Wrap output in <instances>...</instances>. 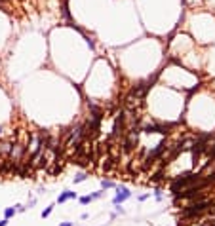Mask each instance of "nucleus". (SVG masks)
Segmentation results:
<instances>
[{
	"instance_id": "f257e3e1",
	"label": "nucleus",
	"mask_w": 215,
	"mask_h": 226,
	"mask_svg": "<svg viewBox=\"0 0 215 226\" xmlns=\"http://www.w3.org/2000/svg\"><path fill=\"white\" fill-rule=\"evenodd\" d=\"M192 180H200V175L196 173H187V175H183V177H179V179H175L173 180V184H172V190L173 192H179V188H183V186H187L188 183H192Z\"/></svg>"
},
{
	"instance_id": "20e7f679",
	"label": "nucleus",
	"mask_w": 215,
	"mask_h": 226,
	"mask_svg": "<svg viewBox=\"0 0 215 226\" xmlns=\"http://www.w3.org/2000/svg\"><path fill=\"white\" fill-rule=\"evenodd\" d=\"M23 150H25V146H23V144H14V146H12V150H10V158H12L14 162H17L19 158H21V154H23Z\"/></svg>"
},
{
	"instance_id": "39448f33",
	"label": "nucleus",
	"mask_w": 215,
	"mask_h": 226,
	"mask_svg": "<svg viewBox=\"0 0 215 226\" xmlns=\"http://www.w3.org/2000/svg\"><path fill=\"white\" fill-rule=\"evenodd\" d=\"M72 198H76V192H63L57 198V203H65L67 200H72Z\"/></svg>"
},
{
	"instance_id": "dca6fc26",
	"label": "nucleus",
	"mask_w": 215,
	"mask_h": 226,
	"mask_svg": "<svg viewBox=\"0 0 215 226\" xmlns=\"http://www.w3.org/2000/svg\"><path fill=\"white\" fill-rule=\"evenodd\" d=\"M59 226H72V222H63V224H59Z\"/></svg>"
},
{
	"instance_id": "f8f14e48",
	"label": "nucleus",
	"mask_w": 215,
	"mask_h": 226,
	"mask_svg": "<svg viewBox=\"0 0 215 226\" xmlns=\"http://www.w3.org/2000/svg\"><path fill=\"white\" fill-rule=\"evenodd\" d=\"M52 209H53V207H48V209H44V211H42V219H46V217H50V213H52Z\"/></svg>"
},
{
	"instance_id": "6e6552de",
	"label": "nucleus",
	"mask_w": 215,
	"mask_h": 226,
	"mask_svg": "<svg viewBox=\"0 0 215 226\" xmlns=\"http://www.w3.org/2000/svg\"><path fill=\"white\" fill-rule=\"evenodd\" d=\"M0 10H4V12H10V6L6 0H0Z\"/></svg>"
},
{
	"instance_id": "4468645a",
	"label": "nucleus",
	"mask_w": 215,
	"mask_h": 226,
	"mask_svg": "<svg viewBox=\"0 0 215 226\" xmlns=\"http://www.w3.org/2000/svg\"><path fill=\"white\" fill-rule=\"evenodd\" d=\"M209 156H211V158H215V144H213V148L209 150Z\"/></svg>"
},
{
	"instance_id": "9b49d317",
	"label": "nucleus",
	"mask_w": 215,
	"mask_h": 226,
	"mask_svg": "<svg viewBox=\"0 0 215 226\" xmlns=\"http://www.w3.org/2000/svg\"><path fill=\"white\" fill-rule=\"evenodd\" d=\"M89 201H92V196H82L80 198V203H84V205H86V203H89Z\"/></svg>"
},
{
	"instance_id": "423d86ee",
	"label": "nucleus",
	"mask_w": 215,
	"mask_h": 226,
	"mask_svg": "<svg viewBox=\"0 0 215 226\" xmlns=\"http://www.w3.org/2000/svg\"><path fill=\"white\" fill-rule=\"evenodd\" d=\"M164 146H166V141H162V143H160V144H158V146H156V148H154V150H152V152L149 154V162H151V160H154V158H156L158 154H160V152L164 150Z\"/></svg>"
},
{
	"instance_id": "1a4fd4ad",
	"label": "nucleus",
	"mask_w": 215,
	"mask_h": 226,
	"mask_svg": "<svg viewBox=\"0 0 215 226\" xmlns=\"http://www.w3.org/2000/svg\"><path fill=\"white\" fill-rule=\"evenodd\" d=\"M84 179H86V173H78V175L74 177V183H82Z\"/></svg>"
},
{
	"instance_id": "f03ea898",
	"label": "nucleus",
	"mask_w": 215,
	"mask_h": 226,
	"mask_svg": "<svg viewBox=\"0 0 215 226\" xmlns=\"http://www.w3.org/2000/svg\"><path fill=\"white\" fill-rule=\"evenodd\" d=\"M209 207H213V201H200V203H194V205H188L183 211V215H198V213L206 211Z\"/></svg>"
},
{
	"instance_id": "9d476101",
	"label": "nucleus",
	"mask_w": 215,
	"mask_h": 226,
	"mask_svg": "<svg viewBox=\"0 0 215 226\" xmlns=\"http://www.w3.org/2000/svg\"><path fill=\"white\" fill-rule=\"evenodd\" d=\"M101 186H103V188H112V186H114V183H110V180H103Z\"/></svg>"
},
{
	"instance_id": "0eeeda50",
	"label": "nucleus",
	"mask_w": 215,
	"mask_h": 226,
	"mask_svg": "<svg viewBox=\"0 0 215 226\" xmlns=\"http://www.w3.org/2000/svg\"><path fill=\"white\" fill-rule=\"evenodd\" d=\"M15 213H17V211H15V207H8V209L4 211V217H6V219H10V217H14Z\"/></svg>"
},
{
	"instance_id": "f3484780",
	"label": "nucleus",
	"mask_w": 215,
	"mask_h": 226,
	"mask_svg": "<svg viewBox=\"0 0 215 226\" xmlns=\"http://www.w3.org/2000/svg\"><path fill=\"white\" fill-rule=\"evenodd\" d=\"M0 135H2V127H0Z\"/></svg>"
},
{
	"instance_id": "2eb2a0df",
	"label": "nucleus",
	"mask_w": 215,
	"mask_h": 226,
	"mask_svg": "<svg viewBox=\"0 0 215 226\" xmlns=\"http://www.w3.org/2000/svg\"><path fill=\"white\" fill-rule=\"evenodd\" d=\"M8 224V219H4V220H0V226H6Z\"/></svg>"
},
{
	"instance_id": "7ed1b4c3",
	"label": "nucleus",
	"mask_w": 215,
	"mask_h": 226,
	"mask_svg": "<svg viewBox=\"0 0 215 226\" xmlns=\"http://www.w3.org/2000/svg\"><path fill=\"white\" fill-rule=\"evenodd\" d=\"M131 196V192L126 188V186H120L118 188V192H116V196H114V203L118 205V203H122V201H126L128 198Z\"/></svg>"
},
{
	"instance_id": "ddd939ff",
	"label": "nucleus",
	"mask_w": 215,
	"mask_h": 226,
	"mask_svg": "<svg viewBox=\"0 0 215 226\" xmlns=\"http://www.w3.org/2000/svg\"><path fill=\"white\" fill-rule=\"evenodd\" d=\"M97 198H101V192H93L92 194V200H97Z\"/></svg>"
}]
</instances>
